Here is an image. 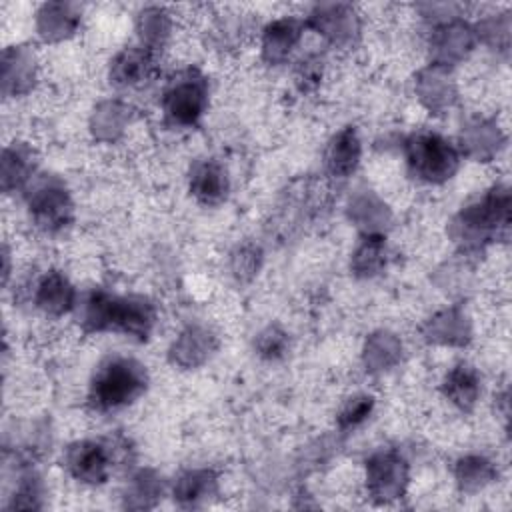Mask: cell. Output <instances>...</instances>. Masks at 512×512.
<instances>
[{"mask_svg": "<svg viewBox=\"0 0 512 512\" xmlns=\"http://www.w3.org/2000/svg\"><path fill=\"white\" fill-rule=\"evenodd\" d=\"M206 102H208V88L204 78L198 72L188 70L170 82L162 98V108H164L166 120L172 126L188 128L200 120V116L204 114Z\"/></svg>", "mask_w": 512, "mask_h": 512, "instance_id": "cell-4", "label": "cell"}, {"mask_svg": "<svg viewBox=\"0 0 512 512\" xmlns=\"http://www.w3.org/2000/svg\"><path fill=\"white\" fill-rule=\"evenodd\" d=\"M216 488V480L210 472L206 470H194V472H188L184 474L178 484H176V490L174 494L180 498V500H188L190 504H194L196 500L212 494Z\"/></svg>", "mask_w": 512, "mask_h": 512, "instance_id": "cell-17", "label": "cell"}, {"mask_svg": "<svg viewBox=\"0 0 512 512\" xmlns=\"http://www.w3.org/2000/svg\"><path fill=\"white\" fill-rule=\"evenodd\" d=\"M30 212L40 228L56 232L70 222L72 206L64 188L56 184H44L32 194Z\"/></svg>", "mask_w": 512, "mask_h": 512, "instance_id": "cell-7", "label": "cell"}, {"mask_svg": "<svg viewBox=\"0 0 512 512\" xmlns=\"http://www.w3.org/2000/svg\"><path fill=\"white\" fill-rule=\"evenodd\" d=\"M74 302H76V292L60 272H50L40 280L36 288V304L46 314L60 316L68 312L74 306Z\"/></svg>", "mask_w": 512, "mask_h": 512, "instance_id": "cell-14", "label": "cell"}, {"mask_svg": "<svg viewBox=\"0 0 512 512\" xmlns=\"http://www.w3.org/2000/svg\"><path fill=\"white\" fill-rule=\"evenodd\" d=\"M258 350L262 356L266 358H278L284 354L286 350V334L276 330V328H268L266 332L260 334L258 340Z\"/></svg>", "mask_w": 512, "mask_h": 512, "instance_id": "cell-22", "label": "cell"}, {"mask_svg": "<svg viewBox=\"0 0 512 512\" xmlns=\"http://www.w3.org/2000/svg\"><path fill=\"white\" fill-rule=\"evenodd\" d=\"M154 308L144 298L112 296L92 292L82 306V322L88 330H120L132 338L144 340L154 326Z\"/></svg>", "mask_w": 512, "mask_h": 512, "instance_id": "cell-1", "label": "cell"}, {"mask_svg": "<svg viewBox=\"0 0 512 512\" xmlns=\"http://www.w3.org/2000/svg\"><path fill=\"white\" fill-rule=\"evenodd\" d=\"M360 160V140L354 128H344L334 136L326 150V166L332 176L346 178L350 176Z\"/></svg>", "mask_w": 512, "mask_h": 512, "instance_id": "cell-13", "label": "cell"}, {"mask_svg": "<svg viewBox=\"0 0 512 512\" xmlns=\"http://www.w3.org/2000/svg\"><path fill=\"white\" fill-rule=\"evenodd\" d=\"M138 30L142 40L146 42V48L154 50V46H158L168 34V18L160 8H148L140 14Z\"/></svg>", "mask_w": 512, "mask_h": 512, "instance_id": "cell-19", "label": "cell"}, {"mask_svg": "<svg viewBox=\"0 0 512 512\" xmlns=\"http://www.w3.org/2000/svg\"><path fill=\"white\" fill-rule=\"evenodd\" d=\"M406 160L416 178L438 184L452 178L458 170L460 154L454 144L440 134L420 132L406 140Z\"/></svg>", "mask_w": 512, "mask_h": 512, "instance_id": "cell-3", "label": "cell"}, {"mask_svg": "<svg viewBox=\"0 0 512 512\" xmlns=\"http://www.w3.org/2000/svg\"><path fill=\"white\" fill-rule=\"evenodd\" d=\"M66 468L76 480L84 484H102L106 482L112 468L110 450L106 444L96 440L76 442L66 450Z\"/></svg>", "mask_w": 512, "mask_h": 512, "instance_id": "cell-6", "label": "cell"}, {"mask_svg": "<svg viewBox=\"0 0 512 512\" xmlns=\"http://www.w3.org/2000/svg\"><path fill=\"white\" fill-rule=\"evenodd\" d=\"M492 474L490 462H486L480 456H470L458 462V480L464 488L470 486H482Z\"/></svg>", "mask_w": 512, "mask_h": 512, "instance_id": "cell-20", "label": "cell"}, {"mask_svg": "<svg viewBox=\"0 0 512 512\" xmlns=\"http://www.w3.org/2000/svg\"><path fill=\"white\" fill-rule=\"evenodd\" d=\"M356 14L352 8L344 4H328V6H318L310 14V26L320 30L326 38L332 42H344L352 40V36L358 32L356 24Z\"/></svg>", "mask_w": 512, "mask_h": 512, "instance_id": "cell-9", "label": "cell"}, {"mask_svg": "<svg viewBox=\"0 0 512 512\" xmlns=\"http://www.w3.org/2000/svg\"><path fill=\"white\" fill-rule=\"evenodd\" d=\"M478 392H480V382H478L474 368H470L466 364H458L446 374L444 394L458 408L468 410L470 406H474Z\"/></svg>", "mask_w": 512, "mask_h": 512, "instance_id": "cell-15", "label": "cell"}, {"mask_svg": "<svg viewBox=\"0 0 512 512\" xmlns=\"http://www.w3.org/2000/svg\"><path fill=\"white\" fill-rule=\"evenodd\" d=\"M374 408V398L368 396V394H360V396H354L346 402V406L342 408L340 416H338V424L340 428H354L358 424H362L370 412Z\"/></svg>", "mask_w": 512, "mask_h": 512, "instance_id": "cell-21", "label": "cell"}, {"mask_svg": "<svg viewBox=\"0 0 512 512\" xmlns=\"http://www.w3.org/2000/svg\"><path fill=\"white\" fill-rule=\"evenodd\" d=\"M152 50L142 48H126L120 52L112 64L110 78L118 86H136L148 78L152 72Z\"/></svg>", "mask_w": 512, "mask_h": 512, "instance_id": "cell-12", "label": "cell"}, {"mask_svg": "<svg viewBox=\"0 0 512 512\" xmlns=\"http://www.w3.org/2000/svg\"><path fill=\"white\" fill-rule=\"evenodd\" d=\"M508 208L510 196L504 186H494L482 202L468 206L460 216V228L464 230V240L468 244L486 242L490 236L508 230Z\"/></svg>", "mask_w": 512, "mask_h": 512, "instance_id": "cell-5", "label": "cell"}, {"mask_svg": "<svg viewBox=\"0 0 512 512\" xmlns=\"http://www.w3.org/2000/svg\"><path fill=\"white\" fill-rule=\"evenodd\" d=\"M300 38V24L292 18L270 22L262 34V54L270 64H280Z\"/></svg>", "mask_w": 512, "mask_h": 512, "instance_id": "cell-11", "label": "cell"}, {"mask_svg": "<svg viewBox=\"0 0 512 512\" xmlns=\"http://www.w3.org/2000/svg\"><path fill=\"white\" fill-rule=\"evenodd\" d=\"M404 482H406V466L396 454L386 452L370 458L368 486L374 496L396 498L400 496Z\"/></svg>", "mask_w": 512, "mask_h": 512, "instance_id": "cell-8", "label": "cell"}, {"mask_svg": "<svg viewBox=\"0 0 512 512\" xmlns=\"http://www.w3.org/2000/svg\"><path fill=\"white\" fill-rule=\"evenodd\" d=\"M148 384L146 370L140 362L124 356L106 360L94 374L88 402L98 412L120 410L138 400Z\"/></svg>", "mask_w": 512, "mask_h": 512, "instance_id": "cell-2", "label": "cell"}, {"mask_svg": "<svg viewBox=\"0 0 512 512\" xmlns=\"http://www.w3.org/2000/svg\"><path fill=\"white\" fill-rule=\"evenodd\" d=\"M78 24V12L70 4H46L40 12V32L48 40L64 38L74 32Z\"/></svg>", "mask_w": 512, "mask_h": 512, "instance_id": "cell-16", "label": "cell"}, {"mask_svg": "<svg viewBox=\"0 0 512 512\" xmlns=\"http://www.w3.org/2000/svg\"><path fill=\"white\" fill-rule=\"evenodd\" d=\"M384 264V240L380 236H368L354 254V268L366 276L376 274Z\"/></svg>", "mask_w": 512, "mask_h": 512, "instance_id": "cell-18", "label": "cell"}, {"mask_svg": "<svg viewBox=\"0 0 512 512\" xmlns=\"http://www.w3.org/2000/svg\"><path fill=\"white\" fill-rule=\"evenodd\" d=\"M190 190L204 204L222 202L228 192V178L224 168L214 160L196 164L190 176Z\"/></svg>", "mask_w": 512, "mask_h": 512, "instance_id": "cell-10", "label": "cell"}]
</instances>
